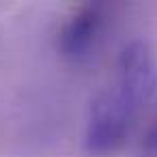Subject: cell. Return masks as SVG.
<instances>
[{
    "label": "cell",
    "instance_id": "6da1fadb",
    "mask_svg": "<svg viewBox=\"0 0 157 157\" xmlns=\"http://www.w3.org/2000/svg\"><path fill=\"white\" fill-rule=\"evenodd\" d=\"M155 90L157 56L153 48L146 41L125 45L105 84L90 103L84 129L86 153L93 157H108L121 151Z\"/></svg>",
    "mask_w": 157,
    "mask_h": 157
},
{
    "label": "cell",
    "instance_id": "7a4b0ae2",
    "mask_svg": "<svg viewBox=\"0 0 157 157\" xmlns=\"http://www.w3.org/2000/svg\"><path fill=\"white\" fill-rule=\"evenodd\" d=\"M114 5L84 2L75 7L58 28L56 48L69 65H86L99 52L114 20Z\"/></svg>",
    "mask_w": 157,
    "mask_h": 157
},
{
    "label": "cell",
    "instance_id": "3957f363",
    "mask_svg": "<svg viewBox=\"0 0 157 157\" xmlns=\"http://www.w3.org/2000/svg\"><path fill=\"white\" fill-rule=\"evenodd\" d=\"M140 157H157V108L151 114V118H148V123L142 131Z\"/></svg>",
    "mask_w": 157,
    "mask_h": 157
}]
</instances>
